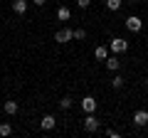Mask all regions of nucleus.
Returning a JSON list of instances; mask_svg holds the SVG:
<instances>
[{
  "label": "nucleus",
  "mask_w": 148,
  "mask_h": 138,
  "mask_svg": "<svg viewBox=\"0 0 148 138\" xmlns=\"http://www.w3.org/2000/svg\"><path fill=\"white\" fill-rule=\"evenodd\" d=\"M99 128H101V121L94 116V113H86L84 116V131L86 133H96Z\"/></svg>",
  "instance_id": "1"
},
{
  "label": "nucleus",
  "mask_w": 148,
  "mask_h": 138,
  "mask_svg": "<svg viewBox=\"0 0 148 138\" xmlns=\"http://www.w3.org/2000/svg\"><path fill=\"white\" fill-rule=\"evenodd\" d=\"M72 40H74V30H69V27H62V30L54 32V42H59V44H67Z\"/></svg>",
  "instance_id": "2"
},
{
  "label": "nucleus",
  "mask_w": 148,
  "mask_h": 138,
  "mask_svg": "<svg viewBox=\"0 0 148 138\" xmlns=\"http://www.w3.org/2000/svg\"><path fill=\"white\" fill-rule=\"evenodd\" d=\"M109 49H111L114 54H123V52L128 49V42H126L123 37H114V40L109 42Z\"/></svg>",
  "instance_id": "3"
},
{
  "label": "nucleus",
  "mask_w": 148,
  "mask_h": 138,
  "mask_svg": "<svg viewBox=\"0 0 148 138\" xmlns=\"http://www.w3.org/2000/svg\"><path fill=\"white\" fill-rule=\"evenodd\" d=\"M126 27H128L131 32H141V30H143V20H141L138 15H128V17H126Z\"/></svg>",
  "instance_id": "4"
},
{
  "label": "nucleus",
  "mask_w": 148,
  "mask_h": 138,
  "mask_svg": "<svg viewBox=\"0 0 148 138\" xmlns=\"http://www.w3.org/2000/svg\"><path fill=\"white\" fill-rule=\"evenodd\" d=\"M79 104H82V109H84V113H94V111H96V106H99L94 96H84Z\"/></svg>",
  "instance_id": "5"
},
{
  "label": "nucleus",
  "mask_w": 148,
  "mask_h": 138,
  "mask_svg": "<svg viewBox=\"0 0 148 138\" xmlns=\"http://www.w3.org/2000/svg\"><path fill=\"white\" fill-rule=\"evenodd\" d=\"M54 126H57V118H54L52 113H47V116H42V121H40V128H42V131H52Z\"/></svg>",
  "instance_id": "6"
},
{
  "label": "nucleus",
  "mask_w": 148,
  "mask_h": 138,
  "mask_svg": "<svg viewBox=\"0 0 148 138\" xmlns=\"http://www.w3.org/2000/svg\"><path fill=\"white\" fill-rule=\"evenodd\" d=\"M133 123H136V126H148V111L138 109V111L133 113Z\"/></svg>",
  "instance_id": "7"
},
{
  "label": "nucleus",
  "mask_w": 148,
  "mask_h": 138,
  "mask_svg": "<svg viewBox=\"0 0 148 138\" xmlns=\"http://www.w3.org/2000/svg\"><path fill=\"white\" fill-rule=\"evenodd\" d=\"M106 69H111V72H119L121 69V59H119V54H114V57H106Z\"/></svg>",
  "instance_id": "8"
},
{
  "label": "nucleus",
  "mask_w": 148,
  "mask_h": 138,
  "mask_svg": "<svg viewBox=\"0 0 148 138\" xmlns=\"http://www.w3.org/2000/svg\"><path fill=\"white\" fill-rule=\"evenodd\" d=\"M109 52H111V49L106 47V44H99V47L94 49V57L99 59V62H106V57H109Z\"/></svg>",
  "instance_id": "9"
},
{
  "label": "nucleus",
  "mask_w": 148,
  "mask_h": 138,
  "mask_svg": "<svg viewBox=\"0 0 148 138\" xmlns=\"http://www.w3.org/2000/svg\"><path fill=\"white\" fill-rule=\"evenodd\" d=\"M3 111H5L8 116H15L17 113V101H3Z\"/></svg>",
  "instance_id": "10"
},
{
  "label": "nucleus",
  "mask_w": 148,
  "mask_h": 138,
  "mask_svg": "<svg viewBox=\"0 0 148 138\" xmlns=\"http://www.w3.org/2000/svg\"><path fill=\"white\" fill-rule=\"evenodd\" d=\"M12 10H15V15H25L27 12V3L25 0H12Z\"/></svg>",
  "instance_id": "11"
},
{
  "label": "nucleus",
  "mask_w": 148,
  "mask_h": 138,
  "mask_svg": "<svg viewBox=\"0 0 148 138\" xmlns=\"http://www.w3.org/2000/svg\"><path fill=\"white\" fill-rule=\"evenodd\" d=\"M69 17H72V10H69L67 5H62V8H57V20H62V22H67Z\"/></svg>",
  "instance_id": "12"
},
{
  "label": "nucleus",
  "mask_w": 148,
  "mask_h": 138,
  "mask_svg": "<svg viewBox=\"0 0 148 138\" xmlns=\"http://www.w3.org/2000/svg\"><path fill=\"white\" fill-rule=\"evenodd\" d=\"M72 104H74V101L69 99V96H62V101H59V109H62V111H67V109H72Z\"/></svg>",
  "instance_id": "13"
},
{
  "label": "nucleus",
  "mask_w": 148,
  "mask_h": 138,
  "mask_svg": "<svg viewBox=\"0 0 148 138\" xmlns=\"http://www.w3.org/2000/svg\"><path fill=\"white\" fill-rule=\"evenodd\" d=\"M74 40H79V42L86 40V30H84V27H77V30H74Z\"/></svg>",
  "instance_id": "14"
},
{
  "label": "nucleus",
  "mask_w": 148,
  "mask_h": 138,
  "mask_svg": "<svg viewBox=\"0 0 148 138\" xmlns=\"http://www.w3.org/2000/svg\"><path fill=\"white\" fill-rule=\"evenodd\" d=\"M111 86H114V89H123V77H114V79H111Z\"/></svg>",
  "instance_id": "15"
},
{
  "label": "nucleus",
  "mask_w": 148,
  "mask_h": 138,
  "mask_svg": "<svg viewBox=\"0 0 148 138\" xmlns=\"http://www.w3.org/2000/svg\"><path fill=\"white\" fill-rule=\"evenodd\" d=\"M121 3H123V0H106V8H109V10H119Z\"/></svg>",
  "instance_id": "16"
},
{
  "label": "nucleus",
  "mask_w": 148,
  "mask_h": 138,
  "mask_svg": "<svg viewBox=\"0 0 148 138\" xmlns=\"http://www.w3.org/2000/svg\"><path fill=\"white\" fill-rule=\"evenodd\" d=\"M10 133H12L10 123H0V136H10Z\"/></svg>",
  "instance_id": "17"
},
{
  "label": "nucleus",
  "mask_w": 148,
  "mask_h": 138,
  "mask_svg": "<svg viewBox=\"0 0 148 138\" xmlns=\"http://www.w3.org/2000/svg\"><path fill=\"white\" fill-rule=\"evenodd\" d=\"M106 136H109V138H119V136H121V133H119V131H114V128H106Z\"/></svg>",
  "instance_id": "18"
},
{
  "label": "nucleus",
  "mask_w": 148,
  "mask_h": 138,
  "mask_svg": "<svg viewBox=\"0 0 148 138\" xmlns=\"http://www.w3.org/2000/svg\"><path fill=\"white\" fill-rule=\"evenodd\" d=\"M77 5L84 10V8H89V5H91V0H77Z\"/></svg>",
  "instance_id": "19"
},
{
  "label": "nucleus",
  "mask_w": 148,
  "mask_h": 138,
  "mask_svg": "<svg viewBox=\"0 0 148 138\" xmlns=\"http://www.w3.org/2000/svg\"><path fill=\"white\" fill-rule=\"evenodd\" d=\"M32 3H35V5H40V8H42L45 3H47V0H32Z\"/></svg>",
  "instance_id": "20"
},
{
  "label": "nucleus",
  "mask_w": 148,
  "mask_h": 138,
  "mask_svg": "<svg viewBox=\"0 0 148 138\" xmlns=\"http://www.w3.org/2000/svg\"><path fill=\"white\" fill-rule=\"evenodd\" d=\"M146 86H148V79H146Z\"/></svg>",
  "instance_id": "21"
},
{
  "label": "nucleus",
  "mask_w": 148,
  "mask_h": 138,
  "mask_svg": "<svg viewBox=\"0 0 148 138\" xmlns=\"http://www.w3.org/2000/svg\"><path fill=\"white\" fill-rule=\"evenodd\" d=\"M128 3H133V0H128Z\"/></svg>",
  "instance_id": "22"
},
{
  "label": "nucleus",
  "mask_w": 148,
  "mask_h": 138,
  "mask_svg": "<svg viewBox=\"0 0 148 138\" xmlns=\"http://www.w3.org/2000/svg\"><path fill=\"white\" fill-rule=\"evenodd\" d=\"M64 3H67V0H64Z\"/></svg>",
  "instance_id": "23"
}]
</instances>
